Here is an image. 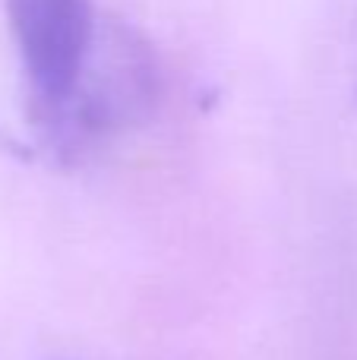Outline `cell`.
I'll use <instances>...</instances> for the list:
<instances>
[{
	"mask_svg": "<svg viewBox=\"0 0 357 360\" xmlns=\"http://www.w3.org/2000/svg\"><path fill=\"white\" fill-rule=\"evenodd\" d=\"M13 44L29 98V120L48 139L86 76L101 38L95 0H6Z\"/></svg>",
	"mask_w": 357,
	"mask_h": 360,
	"instance_id": "cell-1",
	"label": "cell"
}]
</instances>
